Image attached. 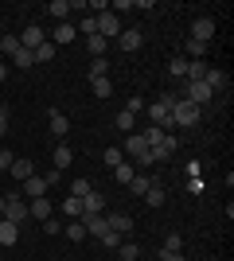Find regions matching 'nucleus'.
<instances>
[{
	"label": "nucleus",
	"mask_w": 234,
	"mask_h": 261,
	"mask_svg": "<svg viewBox=\"0 0 234 261\" xmlns=\"http://www.w3.org/2000/svg\"><path fill=\"white\" fill-rule=\"evenodd\" d=\"M176 98L179 94H160V101H152V106H145L148 109V121H152L156 129H176V125H172V106H176Z\"/></svg>",
	"instance_id": "1"
},
{
	"label": "nucleus",
	"mask_w": 234,
	"mask_h": 261,
	"mask_svg": "<svg viewBox=\"0 0 234 261\" xmlns=\"http://www.w3.org/2000/svg\"><path fill=\"white\" fill-rule=\"evenodd\" d=\"M199 121V106H191L188 98H176V106H172V125L176 129H191Z\"/></svg>",
	"instance_id": "2"
},
{
	"label": "nucleus",
	"mask_w": 234,
	"mask_h": 261,
	"mask_svg": "<svg viewBox=\"0 0 234 261\" xmlns=\"http://www.w3.org/2000/svg\"><path fill=\"white\" fill-rule=\"evenodd\" d=\"M211 35H215V16H195V20H191V39H195V43H211Z\"/></svg>",
	"instance_id": "3"
},
{
	"label": "nucleus",
	"mask_w": 234,
	"mask_h": 261,
	"mask_svg": "<svg viewBox=\"0 0 234 261\" xmlns=\"http://www.w3.org/2000/svg\"><path fill=\"white\" fill-rule=\"evenodd\" d=\"M4 218L16 222V226H23V222H28V203H23L20 195H8L4 199Z\"/></svg>",
	"instance_id": "4"
},
{
	"label": "nucleus",
	"mask_w": 234,
	"mask_h": 261,
	"mask_svg": "<svg viewBox=\"0 0 234 261\" xmlns=\"http://www.w3.org/2000/svg\"><path fill=\"white\" fill-rule=\"evenodd\" d=\"M98 35H101V39H117V35H121V16L101 12V16H98Z\"/></svg>",
	"instance_id": "5"
},
{
	"label": "nucleus",
	"mask_w": 234,
	"mask_h": 261,
	"mask_svg": "<svg viewBox=\"0 0 234 261\" xmlns=\"http://www.w3.org/2000/svg\"><path fill=\"white\" fill-rule=\"evenodd\" d=\"M117 47H121V51H141V47H145V35H141V28H121V35H117Z\"/></svg>",
	"instance_id": "6"
},
{
	"label": "nucleus",
	"mask_w": 234,
	"mask_h": 261,
	"mask_svg": "<svg viewBox=\"0 0 234 261\" xmlns=\"http://www.w3.org/2000/svg\"><path fill=\"white\" fill-rule=\"evenodd\" d=\"M184 98H188L191 106H207L215 94H211V86H207V82L199 78V82H188V94H184Z\"/></svg>",
	"instance_id": "7"
},
{
	"label": "nucleus",
	"mask_w": 234,
	"mask_h": 261,
	"mask_svg": "<svg viewBox=\"0 0 234 261\" xmlns=\"http://www.w3.org/2000/svg\"><path fill=\"white\" fill-rule=\"evenodd\" d=\"M43 195H47V179H43V175H32V179H23L20 199H43Z\"/></svg>",
	"instance_id": "8"
},
{
	"label": "nucleus",
	"mask_w": 234,
	"mask_h": 261,
	"mask_svg": "<svg viewBox=\"0 0 234 261\" xmlns=\"http://www.w3.org/2000/svg\"><path fill=\"white\" fill-rule=\"evenodd\" d=\"M39 43H47V35H43V28L39 23H28L23 28V35H20V47H28V51H35Z\"/></svg>",
	"instance_id": "9"
},
{
	"label": "nucleus",
	"mask_w": 234,
	"mask_h": 261,
	"mask_svg": "<svg viewBox=\"0 0 234 261\" xmlns=\"http://www.w3.org/2000/svg\"><path fill=\"white\" fill-rule=\"evenodd\" d=\"M82 215H106V195H101V191L82 195Z\"/></svg>",
	"instance_id": "10"
},
{
	"label": "nucleus",
	"mask_w": 234,
	"mask_h": 261,
	"mask_svg": "<svg viewBox=\"0 0 234 261\" xmlns=\"http://www.w3.org/2000/svg\"><path fill=\"white\" fill-rule=\"evenodd\" d=\"M82 226H86V234H94V238H101L106 230H110V222H106V215H82L78 218Z\"/></svg>",
	"instance_id": "11"
},
{
	"label": "nucleus",
	"mask_w": 234,
	"mask_h": 261,
	"mask_svg": "<svg viewBox=\"0 0 234 261\" xmlns=\"http://www.w3.org/2000/svg\"><path fill=\"white\" fill-rule=\"evenodd\" d=\"M8 172H12V175H16V179H20V184H23V179H32V175H35V164L28 160V156H16Z\"/></svg>",
	"instance_id": "12"
},
{
	"label": "nucleus",
	"mask_w": 234,
	"mask_h": 261,
	"mask_svg": "<svg viewBox=\"0 0 234 261\" xmlns=\"http://www.w3.org/2000/svg\"><path fill=\"white\" fill-rule=\"evenodd\" d=\"M176 144H179L176 137H172V133H164V141H160V144H156V148H152V160H156V164H164L168 156L176 152Z\"/></svg>",
	"instance_id": "13"
},
{
	"label": "nucleus",
	"mask_w": 234,
	"mask_h": 261,
	"mask_svg": "<svg viewBox=\"0 0 234 261\" xmlns=\"http://www.w3.org/2000/svg\"><path fill=\"white\" fill-rule=\"evenodd\" d=\"M55 215V207L47 203V199H32L28 203V218H35V222H43V218H51Z\"/></svg>",
	"instance_id": "14"
},
{
	"label": "nucleus",
	"mask_w": 234,
	"mask_h": 261,
	"mask_svg": "<svg viewBox=\"0 0 234 261\" xmlns=\"http://www.w3.org/2000/svg\"><path fill=\"white\" fill-rule=\"evenodd\" d=\"M106 222H110V230H117V234H129V230H133V218L129 215H121V211H113V215H106Z\"/></svg>",
	"instance_id": "15"
},
{
	"label": "nucleus",
	"mask_w": 234,
	"mask_h": 261,
	"mask_svg": "<svg viewBox=\"0 0 234 261\" xmlns=\"http://www.w3.org/2000/svg\"><path fill=\"white\" fill-rule=\"evenodd\" d=\"M20 242V226L8 222V218H0V246H16Z\"/></svg>",
	"instance_id": "16"
},
{
	"label": "nucleus",
	"mask_w": 234,
	"mask_h": 261,
	"mask_svg": "<svg viewBox=\"0 0 234 261\" xmlns=\"http://www.w3.org/2000/svg\"><path fill=\"white\" fill-rule=\"evenodd\" d=\"M125 152L133 156V160H141V156L148 152V144H145V137H141V133H133V137H125Z\"/></svg>",
	"instance_id": "17"
},
{
	"label": "nucleus",
	"mask_w": 234,
	"mask_h": 261,
	"mask_svg": "<svg viewBox=\"0 0 234 261\" xmlns=\"http://www.w3.org/2000/svg\"><path fill=\"white\" fill-rule=\"evenodd\" d=\"M67 133H70V117L59 113V109H51V137H67Z\"/></svg>",
	"instance_id": "18"
},
{
	"label": "nucleus",
	"mask_w": 234,
	"mask_h": 261,
	"mask_svg": "<svg viewBox=\"0 0 234 261\" xmlns=\"http://www.w3.org/2000/svg\"><path fill=\"white\" fill-rule=\"evenodd\" d=\"M133 175H137L133 160H121L117 168H113V179H117V184H125V187H129V179H133Z\"/></svg>",
	"instance_id": "19"
},
{
	"label": "nucleus",
	"mask_w": 234,
	"mask_h": 261,
	"mask_svg": "<svg viewBox=\"0 0 234 261\" xmlns=\"http://www.w3.org/2000/svg\"><path fill=\"white\" fill-rule=\"evenodd\" d=\"M86 51L94 55V59H106V51H110V39H101V35H90V39H86Z\"/></svg>",
	"instance_id": "20"
},
{
	"label": "nucleus",
	"mask_w": 234,
	"mask_h": 261,
	"mask_svg": "<svg viewBox=\"0 0 234 261\" xmlns=\"http://www.w3.org/2000/svg\"><path fill=\"white\" fill-rule=\"evenodd\" d=\"M74 35H78V28H74V23H59V28H55V47L59 43H74Z\"/></svg>",
	"instance_id": "21"
},
{
	"label": "nucleus",
	"mask_w": 234,
	"mask_h": 261,
	"mask_svg": "<svg viewBox=\"0 0 234 261\" xmlns=\"http://www.w3.org/2000/svg\"><path fill=\"white\" fill-rule=\"evenodd\" d=\"M203 82L211 86V94H219V90H226V74H223V70H215V66H211V70H207V74H203Z\"/></svg>",
	"instance_id": "22"
},
{
	"label": "nucleus",
	"mask_w": 234,
	"mask_h": 261,
	"mask_svg": "<svg viewBox=\"0 0 234 261\" xmlns=\"http://www.w3.org/2000/svg\"><path fill=\"white\" fill-rule=\"evenodd\" d=\"M63 215H67V222H74V218H82V199L67 195V199H63Z\"/></svg>",
	"instance_id": "23"
},
{
	"label": "nucleus",
	"mask_w": 234,
	"mask_h": 261,
	"mask_svg": "<svg viewBox=\"0 0 234 261\" xmlns=\"http://www.w3.org/2000/svg\"><path fill=\"white\" fill-rule=\"evenodd\" d=\"M148 187H152V175H133V179H129V191L141 195V199L148 195Z\"/></svg>",
	"instance_id": "24"
},
{
	"label": "nucleus",
	"mask_w": 234,
	"mask_h": 261,
	"mask_svg": "<svg viewBox=\"0 0 234 261\" xmlns=\"http://www.w3.org/2000/svg\"><path fill=\"white\" fill-rule=\"evenodd\" d=\"M47 12H51V16H55L59 23H67V16H70V4H67V0H51V4H47Z\"/></svg>",
	"instance_id": "25"
},
{
	"label": "nucleus",
	"mask_w": 234,
	"mask_h": 261,
	"mask_svg": "<svg viewBox=\"0 0 234 261\" xmlns=\"http://www.w3.org/2000/svg\"><path fill=\"white\" fill-rule=\"evenodd\" d=\"M90 90H94V94H98L101 101H106V98H113V82H110V78H94V82H90Z\"/></svg>",
	"instance_id": "26"
},
{
	"label": "nucleus",
	"mask_w": 234,
	"mask_h": 261,
	"mask_svg": "<svg viewBox=\"0 0 234 261\" xmlns=\"http://www.w3.org/2000/svg\"><path fill=\"white\" fill-rule=\"evenodd\" d=\"M113 125H117V129H121V133H133V125H137V113H129V109H121V113L113 117Z\"/></svg>",
	"instance_id": "27"
},
{
	"label": "nucleus",
	"mask_w": 234,
	"mask_h": 261,
	"mask_svg": "<svg viewBox=\"0 0 234 261\" xmlns=\"http://www.w3.org/2000/svg\"><path fill=\"white\" fill-rule=\"evenodd\" d=\"M207 70H211V66L203 63V59H191V63H188V82H199Z\"/></svg>",
	"instance_id": "28"
},
{
	"label": "nucleus",
	"mask_w": 234,
	"mask_h": 261,
	"mask_svg": "<svg viewBox=\"0 0 234 261\" xmlns=\"http://www.w3.org/2000/svg\"><path fill=\"white\" fill-rule=\"evenodd\" d=\"M12 63L20 66V70H28V66H35V51H28V47H20V51L12 55Z\"/></svg>",
	"instance_id": "29"
},
{
	"label": "nucleus",
	"mask_w": 234,
	"mask_h": 261,
	"mask_svg": "<svg viewBox=\"0 0 234 261\" xmlns=\"http://www.w3.org/2000/svg\"><path fill=\"white\" fill-rule=\"evenodd\" d=\"M70 160H74V152H70V144H59V148H55V168L63 172V168H70Z\"/></svg>",
	"instance_id": "30"
},
{
	"label": "nucleus",
	"mask_w": 234,
	"mask_h": 261,
	"mask_svg": "<svg viewBox=\"0 0 234 261\" xmlns=\"http://www.w3.org/2000/svg\"><path fill=\"white\" fill-rule=\"evenodd\" d=\"M55 51H59V47L51 43V39H47V43H39V47H35V63H51V59H55Z\"/></svg>",
	"instance_id": "31"
},
{
	"label": "nucleus",
	"mask_w": 234,
	"mask_h": 261,
	"mask_svg": "<svg viewBox=\"0 0 234 261\" xmlns=\"http://www.w3.org/2000/svg\"><path fill=\"white\" fill-rule=\"evenodd\" d=\"M168 74H172V78H188V59H184V55H176V59L168 63Z\"/></svg>",
	"instance_id": "32"
},
{
	"label": "nucleus",
	"mask_w": 234,
	"mask_h": 261,
	"mask_svg": "<svg viewBox=\"0 0 234 261\" xmlns=\"http://www.w3.org/2000/svg\"><path fill=\"white\" fill-rule=\"evenodd\" d=\"M63 234H67L70 242H82V238H86V226H82V222L74 218V222H67V226H63Z\"/></svg>",
	"instance_id": "33"
},
{
	"label": "nucleus",
	"mask_w": 234,
	"mask_h": 261,
	"mask_svg": "<svg viewBox=\"0 0 234 261\" xmlns=\"http://www.w3.org/2000/svg\"><path fill=\"white\" fill-rule=\"evenodd\" d=\"M145 203H148V207H160V203H164V187L156 184V179H152V187H148V195H145Z\"/></svg>",
	"instance_id": "34"
},
{
	"label": "nucleus",
	"mask_w": 234,
	"mask_h": 261,
	"mask_svg": "<svg viewBox=\"0 0 234 261\" xmlns=\"http://www.w3.org/2000/svg\"><path fill=\"white\" fill-rule=\"evenodd\" d=\"M121 160H125L121 148H106V152H101V164H106V168H117Z\"/></svg>",
	"instance_id": "35"
},
{
	"label": "nucleus",
	"mask_w": 234,
	"mask_h": 261,
	"mask_svg": "<svg viewBox=\"0 0 234 261\" xmlns=\"http://www.w3.org/2000/svg\"><path fill=\"white\" fill-rule=\"evenodd\" d=\"M141 137H145V144H148V148H156V144L164 141V129H156V125H148V129L141 133Z\"/></svg>",
	"instance_id": "36"
},
{
	"label": "nucleus",
	"mask_w": 234,
	"mask_h": 261,
	"mask_svg": "<svg viewBox=\"0 0 234 261\" xmlns=\"http://www.w3.org/2000/svg\"><path fill=\"white\" fill-rule=\"evenodd\" d=\"M179 250H184V238H179V234H168L164 246H160V253H179Z\"/></svg>",
	"instance_id": "37"
},
{
	"label": "nucleus",
	"mask_w": 234,
	"mask_h": 261,
	"mask_svg": "<svg viewBox=\"0 0 234 261\" xmlns=\"http://www.w3.org/2000/svg\"><path fill=\"white\" fill-rule=\"evenodd\" d=\"M117 257H121V261H137V257H141V250H137L133 242H121V246H117Z\"/></svg>",
	"instance_id": "38"
},
{
	"label": "nucleus",
	"mask_w": 234,
	"mask_h": 261,
	"mask_svg": "<svg viewBox=\"0 0 234 261\" xmlns=\"http://www.w3.org/2000/svg\"><path fill=\"white\" fill-rule=\"evenodd\" d=\"M98 242H101V246H106V250H117V246H121L125 238H121V234H117V230H106V234H101Z\"/></svg>",
	"instance_id": "39"
},
{
	"label": "nucleus",
	"mask_w": 234,
	"mask_h": 261,
	"mask_svg": "<svg viewBox=\"0 0 234 261\" xmlns=\"http://www.w3.org/2000/svg\"><path fill=\"white\" fill-rule=\"evenodd\" d=\"M110 74V63H106V59H94V63H90V82H94V78H106Z\"/></svg>",
	"instance_id": "40"
},
{
	"label": "nucleus",
	"mask_w": 234,
	"mask_h": 261,
	"mask_svg": "<svg viewBox=\"0 0 234 261\" xmlns=\"http://www.w3.org/2000/svg\"><path fill=\"white\" fill-rule=\"evenodd\" d=\"M90 191H94V184H90V179H74V184H70V195H74V199L90 195Z\"/></svg>",
	"instance_id": "41"
},
{
	"label": "nucleus",
	"mask_w": 234,
	"mask_h": 261,
	"mask_svg": "<svg viewBox=\"0 0 234 261\" xmlns=\"http://www.w3.org/2000/svg\"><path fill=\"white\" fill-rule=\"evenodd\" d=\"M0 51H4V55H16V51H20V35H4V39H0Z\"/></svg>",
	"instance_id": "42"
},
{
	"label": "nucleus",
	"mask_w": 234,
	"mask_h": 261,
	"mask_svg": "<svg viewBox=\"0 0 234 261\" xmlns=\"http://www.w3.org/2000/svg\"><path fill=\"white\" fill-rule=\"evenodd\" d=\"M78 32H86V39H90V35H98V16H86V20L78 23Z\"/></svg>",
	"instance_id": "43"
},
{
	"label": "nucleus",
	"mask_w": 234,
	"mask_h": 261,
	"mask_svg": "<svg viewBox=\"0 0 234 261\" xmlns=\"http://www.w3.org/2000/svg\"><path fill=\"white\" fill-rule=\"evenodd\" d=\"M39 226H43V234H63V222H59L55 215H51V218H43Z\"/></svg>",
	"instance_id": "44"
},
{
	"label": "nucleus",
	"mask_w": 234,
	"mask_h": 261,
	"mask_svg": "<svg viewBox=\"0 0 234 261\" xmlns=\"http://www.w3.org/2000/svg\"><path fill=\"white\" fill-rule=\"evenodd\" d=\"M184 172H188L191 179H199V172H203V164H199V160H188V164H184Z\"/></svg>",
	"instance_id": "45"
},
{
	"label": "nucleus",
	"mask_w": 234,
	"mask_h": 261,
	"mask_svg": "<svg viewBox=\"0 0 234 261\" xmlns=\"http://www.w3.org/2000/svg\"><path fill=\"white\" fill-rule=\"evenodd\" d=\"M8 121H12L8 106H0V137H4V133H8Z\"/></svg>",
	"instance_id": "46"
},
{
	"label": "nucleus",
	"mask_w": 234,
	"mask_h": 261,
	"mask_svg": "<svg viewBox=\"0 0 234 261\" xmlns=\"http://www.w3.org/2000/svg\"><path fill=\"white\" fill-rule=\"evenodd\" d=\"M12 160H16V156H12L8 148H0V172H8V168H12Z\"/></svg>",
	"instance_id": "47"
},
{
	"label": "nucleus",
	"mask_w": 234,
	"mask_h": 261,
	"mask_svg": "<svg viewBox=\"0 0 234 261\" xmlns=\"http://www.w3.org/2000/svg\"><path fill=\"white\" fill-rule=\"evenodd\" d=\"M43 179H47V187H55V184H59V179H63V172H59V168H51V172H47V175H43Z\"/></svg>",
	"instance_id": "48"
},
{
	"label": "nucleus",
	"mask_w": 234,
	"mask_h": 261,
	"mask_svg": "<svg viewBox=\"0 0 234 261\" xmlns=\"http://www.w3.org/2000/svg\"><path fill=\"white\" fill-rule=\"evenodd\" d=\"M125 109H129V113H141V109H145V101H141V98H129V106H125Z\"/></svg>",
	"instance_id": "49"
},
{
	"label": "nucleus",
	"mask_w": 234,
	"mask_h": 261,
	"mask_svg": "<svg viewBox=\"0 0 234 261\" xmlns=\"http://www.w3.org/2000/svg\"><path fill=\"white\" fill-rule=\"evenodd\" d=\"M160 261H188L184 253H160Z\"/></svg>",
	"instance_id": "50"
},
{
	"label": "nucleus",
	"mask_w": 234,
	"mask_h": 261,
	"mask_svg": "<svg viewBox=\"0 0 234 261\" xmlns=\"http://www.w3.org/2000/svg\"><path fill=\"white\" fill-rule=\"evenodd\" d=\"M4 78H8V66H4V63H0V82H4Z\"/></svg>",
	"instance_id": "51"
}]
</instances>
